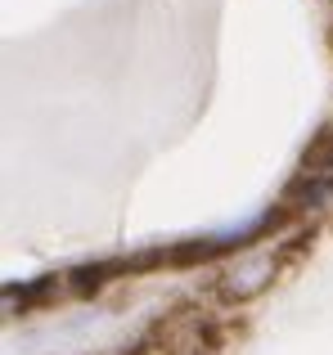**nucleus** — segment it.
Listing matches in <instances>:
<instances>
[{
	"instance_id": "1",
	"label": "nucleus",
	"mask_w": 333,
	"mask_h": 355,
	"mask_svg": "<svg viewBox=\"0 0 333 355\" xmlns=\"http://www.w3.org/2000/svg\"><path fill=\"white\" fill-rule=\"evenodd\" d=\"M275 279V257L271 252H244V257H234V266L225 270V297H234V302H244V297H257L266 284Z\"/></svg>"
}]
</instances>
